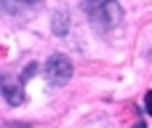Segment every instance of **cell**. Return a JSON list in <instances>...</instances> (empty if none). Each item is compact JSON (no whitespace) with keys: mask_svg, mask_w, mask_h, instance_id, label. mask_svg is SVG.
<instances>
[{"mask_svg":"<svg viewBox=\"0 0 152 128\" xmlns=\"http://www.w3.org/2000/svg\"><path fill=\"white\" fill-rule=\"evenodd\" d=\"M83 11L96 32H112L123 21V5L118 0H83Z\"/></svg>","mask_w":152,"mask_h":128,"instance_id":"obj_1","label":"cell"},{"mask_svg":"<svg viewBox=\"0 0 152 128\" xmlns=\"http://www.w3.org/2000/svg\"><path fill=\"white\" fill-rule=\"evenodd\" d=\"M72 72H75V67H72L69 56H64V53H51V56L45 59V64H43V78H45L51 86H64V83H69V80H72Z\"/></svg>","mask_w":152,"mask_h":128,"instance_id":"obj_2","label":"cell"},{"mask_svg":"<svg viewBox=\"0 0 152 128\" xmlns=\"http://www.w3.org/2000/svg\"><path fill=\"white\" fill-rule=\"evenodd\" d=\"M0 91H3V99H5L11 107H21V104L27 102V94H24V83H21V80L3 78V80H0Z\"/></svg>","mask_w":152,"mask_h":128,"instance_id":"obj_3","label":"cell"},{"mask_svg":"<svg viewBox=\"0 0 152 128\" xmlns=\"http://www.w3.org/2000/svg\"><path fill=\"white\" fill-rule=\"evenodd\" d=\"M37 3L40 0H0V5H3L5 13H24V11L35 8Z\"/></svg>","mask_w":152,"mask_h":128,"instance_id":"obj_4","label":"cell"},{"mask_svg":"<svg viewBox=\"0 0 152 128\" xmlns=\"http://www.w3.org/2000/svg\"><path fill=\"white\" fill-rule=\"evenodd\" d=\"M51 29H53V35H67V29H69V16H67V11H56L53 13V24H51Z\"/></svg>","mask_w":152,"mask_h":128,"instance_id":"obj_5","label":"cell"},{"mask_svg":"<svg viewBox=\"0 0 152 128\" xmlns=\"http://www.w3.org/2000/svg\"><path fill=\"white\" fill-rule=\"evenodd\" d=\"M144 110L152 115V91H147V96H144Z\"/></svg>","mask_w":152,"mask_h":128,"instance_id":"obj_6","label":"cell"},{"mask_svg":"<svg viewBox=\"0 0 152 128\" xmlns=\"http://www.w3.org/2000/svg\"><path fill=\"white\" fill-rule=\"evenodd\" d=\"M8 128H29V123H8Z\"/></svg>","mask_w":152,"mask_h":128,"instance_id":"obj_7","label":"cell"},{"mask_svg":"<svg viewBox=\"0 0 152 128\" xmlns=\"http://www.w3.org/2000/svg\"><path fill=\"white\" fill-rule=\"evenodd\" d=\"M134 128H144V123H136V126H134Z\"/></svg>","mask_w":152,"mask_h":128,"instance_id":"obj_8","label":"cell"}]
</instances>
